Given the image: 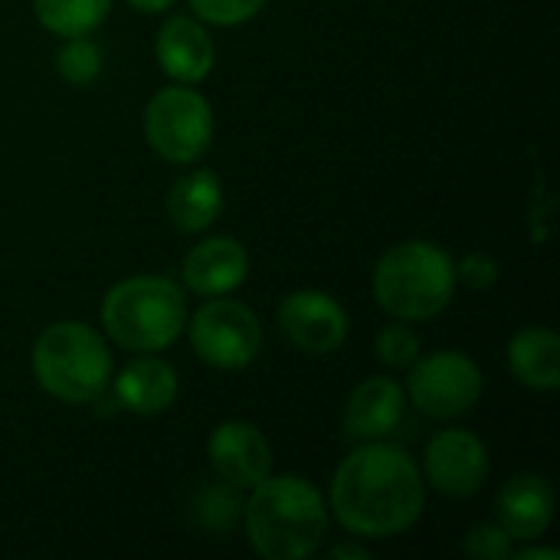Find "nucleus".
I'll return each instance as SVG.
<instances>
[{
  "label": "nucleus",
  "instance_id": "1",
  "mask_svg": "<svg viewBox=\"0 0 560 560\" xmlns=\"http://www.w3.org/2000/svg\"><path fill=\"white\" fill-rule=\"evenodd\" d=\"M427 502V482L417 463L390 443L368 440L331 479V509L345 532L358 538L404 535Z\"/></svg>",
  "mask_w": 560,
  "mask_h": 560
},
{
  "label": "nucleus",
  "instance_id": "2",
  "mask_svg": "<svg viewBox=\"0 0 560 560\" xmlns=\"http://www.w3.org/2000/svg\"><path fill=\"white\" fill-rule=\"evenodd\" d=\"M246 535L259 558H312L328 535L325 495L302 476H266L246 502Z\"/></svg>",
  "mask_w": 560,
  "mask_h": 560
},
{
  "label": "nucleus",
  "instance_id": "3",
  "mask_svg": "<svg viewBox=\"0 0 560 560\" xmlns=\"http://www.w3.org/2000/svg\"><path fill=\"white\" fill-rule=\"evenodd\" d=\"M371 285L387 315L400 322H427L453 302L456 262L436 243L407 240L377 259Z\"/></svg>",
  "mask_w": 560,
  "mask_h": 560
},
{
  "label": "nucleus",
  "instance_id": "4",
  "mask_svg": "<svg viewBox=\"0 0 560 560\" xmlns=\"http://www.w3.org/2000/svg\"><path fill=\"white\" fill-rule=\"evenodd\" d=\"M102 325L125 351H164L187 328L184 289L167 276H131L102 299Z\"/></svg>",
  "mask_w": 560,
  "mask_h": 560
},
{
  "label": "nucleus",
  "instance_id": "5",
  "mask_svg": "<svg viewBox=\"0 0 560 560\" xmlns=\"http://www.w3.org/2000/svg\"><path fill=\"white\" fill-rule=\"evenodd\" d=\"M36 384L62 404H92L112 381L108 345L82 322H56L33 341Z\"/></svg>",
  "mask_w": 560,
  "mask_h": 560
},
{
  "label": "nucleus",
  "instance_id": "6",
  "mask_svg": "<svg viewBox=\"0 0 560 560\" xmlns=\"http://www.w3.org/2000/svg\"><path fill=\"white\" fill-rule=\"evenodd\" d=\"M144 138L171 164L200 161L213 141L210 102L184 82L154 92L144 108Z\"/></svg>",
  "mask_w": 560,
  "mask_h": 560
},
{
  "label": "nucleus",
  "instance_id": "7",
  "mask_svg": "<svg viewBox=\"0 0 560 560\" xmlns=\"http://www.w3.org/2000/svg\"><path fill=\"white\" fill-rule=\"evenodd\" d=\"M187 328L197 358L220 371H240L262 351V325L256 312L236 299L213 295L187 318Z\"/></svg>",
  "mask_w": 560,
  "mask_h": 560
},
{
  "label": "nucleus",
  "instance_id": "8",
  "mask_svg": "<svg viewBox=\"0 0 560 560\" xmlns=\"http://www.w3.org/2000/svg\"><path fill=\"white\" fill-rule=\"evenodd\" d=\"M407 394L433 420H456L482 397V371L463 351H436L410 364Z\"/></svg>",
  "mask_w": 560,
  "mask_h": 560
},
{
  "label": "nucleus",
  "instance_id": "9",
  "mask_svg": "<svg viewBox=\"0 0 560 560\" xmlns=\"http://www.w3.org/2000/svg\"><path fill=\"white\" fill-rule=\"evenodd\" d=\"M279 328L292 348L312 358H325L338 351L348 338V315L345 308L318 289H302L282 299L279 305Z\"/></svg>",
  "mask_w": 560,
  "mask_h": 560
},
{
  "label": "nucleus",
  "instance_id": "10",
  "mask_svg": "<svg viewBox=\"0 0 560 560\" xmlns=\"http://www.w3.org/2000/svg\"><path fill=\"white\" fill-rule=\"evenodd\" d=\"M423 469L436 492L466 499L476 495L489 479V450L469 430H440L427 443Z\"/></svg>",
  "mask_w": 560,
  "mask_h": 560
},
{
  "label": "nucleus",
  "instance_id": "11",
  "mask_svg": "<svg viewBox=\"0 0 560 560\" xmlns=\"http://www.w3.org/2000/svg\"><path fill=\"white\" fill-rule=\"evenodd\" d=\"M207 456H210L213 472L236 489H253L272 472V450L266 436L253 423H243V420L220 423L210 433Z\"/></svg>",
  "mask_w": 560,
  "mask_h": 560
},
{
  "label": "nucleus",
  "instance_id": "12",
  "mask_svg": "<svg viewBox=\"0 0 560 560\" xmlns=\"http://www.w3.org/2000/svg\"><path fill=\"white\" fill-rule=\"evenodd\" d=\"M158 66L184 85H197L210 75L217 62L213 36L194 16H167L154 39Z\"/></svg>",
  "mask_w": 560,
  "mask_h": 560
},
{
  "label": "nucleus",
  "instance_id": "13",
  "mask_svg": "<svg viewBox=\"0 0 560 560\" xmlns=\"http://www.w3.org/2000/svg\"><path fill=\"white\" fill-rule=\"evenodd\" d=\"M180 276H184V285L203 299L230 295L249 276V253L233 236H213V240L197 243L184 256Z\"/></svg>",
  "mask_w": 560,
  "mask_h": 560
},
{
  "label": "nucleus",
  "instance_id": "14",
  "mask_svg": "<svg viewBox=\"0 0 560 560\" xmlns=\"http://www.w3.org/2000/svg\"><path fill=\"white\" fill-rule=\"evenodd\" d=\"M495 518L509 532L512 541L541 538L548 532L551 518H555V492H551V486L535 472H522V476L509 479L499 489Z\"/></svg>",
  "mask_w": 560,
  "mask_h": 560
},
{
  "label": "nucleus",
  "instance_id": "15",
  "mask_svg": "<svg viewBox=\"0 0 560 560\" xmlns=\"http://www.w3.org/2000/svg\"><path fill=\"white\" fill-rule=\"evenodd\" d=\"M404 420V387L390 377H368L358 384L345 407V436L348 440H384Z\"/></svg>",
  "mask_w": 560,
  "mask_h": 560
},
{
  "label": "nucleus",
  "instance_id": "16",
  "mask_svg": "<svg viewBox=\"0 0 560 560\" xmlns=\"http://www.w3.org/2000/svg\"><path fill=\"white\" fill-rule=\"evenodd\" d=\"M177 400V371L161 358H138L115 377V404L138 417L164 413Z\"/></svg>",
  "mask_w": 560,
  "mask_h": 560
},
{
  "label": "nucleus",
  "instance_id": "17",
  "mask_svg": "<svg viewBox=\"0 0 560 560\" xmlns=\"http://www.w3.org/2000/svg\"><path fill=\"white\" fill-rule=\"evenodd\" d=\"M167 220L180 230V233H200L207 230L217 213L223 210V184L213 171L200 167L184 174L180 180H174L171 194H167Z\"/></svg>",
  "mask_w": 560,
  "mask_h": 560
},
{
  "label": "nucleus",
  "instance_id": "18",
  "mask_svg": "<svg viewBox=\"0 0 560 560\" xmlns=\"http://www.w3.org/2000/svg\"><path fill=\"white\" fill-rule=\"evenodd\" d=\"M509 368L532 390H558L560 338L551 328H525L509 341Z\"/></svg>",
  "mask_w": 560,
  "mask_h": 560
},
{
  "label": "nucleus",
  "instance_id": "19",
  "mask_svg": "<svg viewBox=\"0 0 560 560\" xmlns=\"http://www.w3.org/2000/svg\"><path fill=\"white\" fill-rule=\"evenodd\" d=\"M36 20L56 36H89L112 10V0H33Z\"/></svg>",
  "mask_w": 560,
  "mask_h": 560
},
{
  "label": "nucleus",
  "instance_id": "20",
  "mask_svg": "<svg viewBox=\"0 0 560 560\" xmlns=\"http://www.w3.org/2000/svg\"><path fill=\"white\" fill-rule=\"evenodd\" d=\"M197 522L213 532V535H226L233 532V525L240 522L243 515V502H240V489L230 486V482H217V486H207L200 495H197Z\"/></svg>",
  "mask_w": 560,
  "mask_h": 560
},
{
  "label": "nucleus",
  "instance_id": "21",
  "mask_svg": "<svg viewBox=\"0 0 560 560\" xmlns=\"http://www.w3.org/2000/svg\"><path fill=\"white\" fill-rule=\"evenodd\" d=\"M56 69L69 85H89L102 72V49L89 36H69L56 52Z\"/></svg>",
  "mask_w": 560,
  "mask_h": 560
},
{
  "label": "nucleus",
  "instance_id": "22",
  "mask_svg": "<svg viewBox=\"0 0 560 560\" xmlns=\"http://www.w3.org/2000/svg\"><path fill=\"white\" fill-rule=\"evenodd\" d=\"M374 348H377V358H381L387 368H410V364L420 358V338H417L400 318H397L394 325L381 328Z\"/></svg>",
  "mask_w": 560,
  "mask_h": 560
},
{
  "label": "nucleus",
  "instance_id": "23",
  "mask_svg": "<svg viewBox=\"0 0 560 560\" xmlns=\"http://www.w3.org/2000/svg\"><path fill=\"white\" fill-rule=\"evenodd\" d=\"M269 0H190V10L197 20L213 26H240L253 20Z\"/></svg>",
  "mask_w": 560,
  "mask_h": 560
},
{
  "label": "nucleus",
  "instance_id": "24",
  "mask_svg": "<svg viewBox=\"0 0 560 560\" xmlns=\"http://www.w3.org/2000/svg\"><path fill=\"white\" fill-rule=\"evenodd\" d=\"M463 551L476 560H509L515 555L509 532L495 522V525H476L469 528V535L463 538Z\"/></svg>",
  "mask_w": 560,
  "mask_h": 560
},
{
  "label": "nucleus",
  "instance_id": "25",
  "mask_svg": "<svg viewBox=\"0 0 560 560\" xmlns=\"http://www.w3.org/2000/svg\"><path fill=\"white\" fill-rule=\"evenodd\" d=\"M499 279V262L489 253H469L459 266H456V282L469 285V289H489Z\"/></svg>",
  "mask_w": 560,
  "mask_h": 560
},
{
  "label": "nucleus",
  "instance_id": "26",
  "mask_svg": "<svg viewBox=\"0 0 560 560\" xmlns=\"http://www.w3.org/2000/svg\"><path fill=\"white\" fill-rule=\"evenodd\" d=\"M328 558L331 560H364V558H371V555H368V548H361V545H354V541H341V545H335V548L328 551Z\"/></svg>",
  "mask_w": 560,
  "mask_h": 560
},
{
  "label": "nucleus",
  "instance_id": "27",
  "mask_svg": "<svg viewBox=\"0 0 560 560\" xmlns=\"http://www.w3.org/2000/svg\"><path fill=\"white\" fill-rule=\"evenodd\" d=\"M512 558H518V560H558V551H555V548H525V551H518V555H512Z\"/></svg>",
  "mask_w": 560,
  "mask_h": 560
},
{
  "label": "nucleus",
  "instance_id": "28",
  "mask_svg": "<svg viewBox=\"0 0 560 560\" xmlns=\"http://www.w3.org/2000/svg\"><path fill=\"white\" fill-rule=\"evenodd\" d=\"M128 3L141 13H164L174 0H128Z\"/></svg>",
  "mask_w": 560,
  "mask_h": 560
}]
</instances>
